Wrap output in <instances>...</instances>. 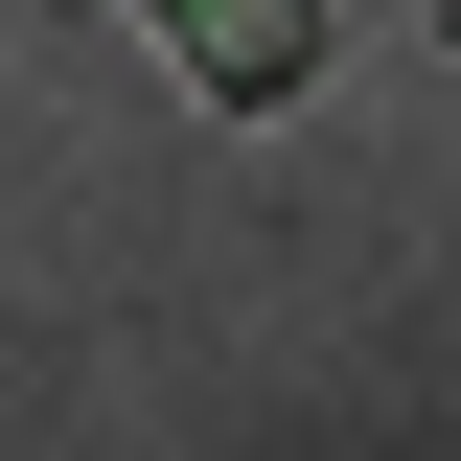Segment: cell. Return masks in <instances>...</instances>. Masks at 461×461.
I'll use <instances>...</instances> for the list:
<instances>
[{"mask_svg": "<svg viewBox=\"0 0 461 461\" xmlns=\"http://www.w3.org/2000/svg\"><path fill=\"white\" fill-rule=\"evenodd\" d=\"M139 47L208 115H277V93H323V0H139Z\"/></svg>", "mask_w": 461, "mask_h": 461, "instance_id": "6da1fadb", "label": "cell"}]
</instances>
